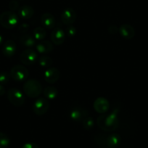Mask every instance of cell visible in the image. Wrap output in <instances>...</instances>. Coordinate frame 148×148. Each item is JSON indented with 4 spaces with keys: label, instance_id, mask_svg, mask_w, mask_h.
Instances as JSON below:
<instances>
[{
    "label": "cell",
    "instance_id": "6da1fadb",
    "mask_svg": "<svg viewBox=\"0 0 148 148\" xmlns=\"http://www.w3.org/2000/svg\"><path fill=\"white\" fill-rule=\"evenodd\" d=\"M97 123L99 129L105 132H113L119 126V120L117 111H113L110 114L100 115L97 119Z\"/></svg>",
    "mask_w": 148,
    "mask_h": 148
},
{
    "label": "cell",
    "instance_id": "7a4b0ae2",
    "mask_svg": "<svg viewBox=\"0 0 148 148\" xmlns=\"http://www.w3.org/2000/svg\"><path fill=\"white\" fill-rule=\"evenodd\" d=\"M23 92L28 97H37L42 92V84L36 79H29L24 84Z\"/></svg>",
    "mask_w": 148,
    "mask_h": 148
},
{
    "label": "cell",
    "instance_id": "3957f363",
    "mask_svg": "<svg viewBox=\"0 0 148 148\" xmlns=\"http://www.w3.org/2000/svg\"><path fill=\"white\" fill-rule=\"evenodd\" d=\"M18 23V16L12 11H5L0 15V23L7 29H12Z\"/></svg>",
    "mask_w": 148,
    "mask_h": 148
},
{
    "label": "cell",
    "instance_id": "277c9868",
    "mask_svg": "<svg viewBox=\"0 0 148 148\" xmlns=\"http://www.w3.org/2000/svg\"><path fill=\"white\" fill-rule=\"evenodd\" d=\"M28 73H29L28 70L25 66L17 65L11 68L10 76L16 82H23L26 80L28 76Z\"/></svg>",
    "mask_w": 148,
    "mask_h": 148
},
{
    "label": "cell",
    "instance_id": "5b68a950",
    "mask_svg": "<svg viewBox=\"0 0 148 148\" xmlns=\"http://www.w3.org/2000/svg\"><path fill=\"white\" fill-rule=\"evenodd\" d=\"M8 98L10 102L16 107H21L23 105L25 101L23 94L21 92V91L15 88H12L8 90Z\"/></svg>",
    "mask_w": 148,
    "mask_h": 148
},
{
    "label": "cell",
    "instance_id": "8992f818",
    "mask_svg": "<svg viewBox=\"0 0 148 148\" xmlns=\"http://www.w3.org/2000/svg\"><path fill=\"white\" fill-rule=\"evenodd\" d=\"M49 103L47 99L40 97L37 99L33 105V111L37 116H43L49 110Z\"/></svg>",
    "mask_w": 148,
    "mask_h": 148
},
{
    "label": "cell",
    "instance_id": "52a82bcc",
    "mask_svg": "<svg viewBox=\"0 0 148 148\" xmlns=\"http://www.w3.org/2000/svg\"><path fill=\"white\" fill-rule=\"evenodd\" d=\"M38 58L37 53L31 49L24 50L20 56V60L25 65H31L34 64Z\"/></svg>",
    "mask_w": 148,
    "mask_h": 148
},
{
    "label": "cell",
    "instance_id": "ba28073f",
    "mask_svg": "<svg viewBox=\"0 0 148 148\" xmlns=\"http://www.w3.org/2000/svg\"><path fill=\"white\" fill-rule=\"evenodd\" d=\"M76 20V13L73 9L68 8L62 11L61 14V21L66 25H71Z\"/></svg>",
    "mask_w": 148,
    "mask_h": 148
},
{
    "label": "cell",
    "instance_id": "9c48e42d",
    "mask_svg": "<svg viewBox=\"0 0 148 148\" xmlns=\"http://www.w3.org/2000/svg\"><path fill=\"white\" fill-rule=\"evenodd\" d=\"M51 41L55 45H61L65 39V34L60 27H56L51 34Z\"/></svg>",
    "mask_w": 148,
    "mask_h": 148
},
{
    "label": "cell",
    "instance_id": "30bf717a",
    "mask_svg": "<svg viewBox=\"0 0 148 148\" xmlns=\"http://www.w3.org/2000/svg\"><path fill=\"white\" fill-rule=\"evenodd\" d=\"M94 109L99 114H104L109 110V102L105 97H98L94 102Z\"/></svg>",
    "mask_w": 148,
    "mask_h": 148
},
{
    "label": "cell",
    "instance_id": "8fae6325",
    "mask_svg": "<svg viewBox=\"0 0 148 148\" xmlns=\"http://www.w3.org/2000/svg\"><path fill=\"white\" fill-rule=\"evenodd\" d=\"M60 76V73L56 68H49L45 72V79L48 84H55L59 80Z\"/></svg>",
    "mask_w": 148,
    "mask_h": 148
},
{
    "label": "cell",
    "instance_id": "7c38bea8",
    "mask_svg": "<svg viewBox=\"0 0 148 148\" xmlns=\"http://www.w3.org/2000/svg\"><path fill=\"white\" fill-rule=\"evenodd\" d=\"M41 23H42L44 28L49 30L54 29L55 28V25H56V21H55V17L51 13H48V12L42 15Z\"/></svg>",
    "mask_w": 148,
    "mask_h": 148
},
{
    "label": "cell",
    "instance_id": "4fadbf2b",
    "mask_svg": "<svg viewBox=\"0 0 148 148\" xmlns=\"http://www.w3.org/2000/svg\"><path fill=\"white\" fill-rule=\"evenodd\" d=\"M119 33L123 38L127 40L133 39L135 36V30L129 24H123L119 28Z\"/></svg>",
    "mask_w": 148,
    "mask_h": 148
},
{
    "label": "cell",
    "instance_id": "5bb4252c",
    "mask_svg": "<svg viewBox=\"0 0 148 148\" xmlns=\"http://www.w3.org/2000/svg\"><path fill=\"white\" fill-rule=\"evenodd\" d=\"M16 52V45L12 40H8L2 47V54L7 58H11Z\"/></svg>",
    "mask_w": 148,
    "mask_h": 148
},
{
    "label": "cell",
    "instance_id": "9a60e30c",
    "mask_svg": "<svg viewBox=\"0 0 148 148\" xmlns=\"http://www.w3.org/2000/svg\"><path fill=\"white\" fill-rule=\"evenodd\" d=\"M34 15V10L29 5H23L18 9V15L24 20L32 18Z\"/></svg>",
    "mask_w": 148,
    "mask_h": 148
},
{
    "label": "cell",
    "instance_id": "2e32d148",
    "mask_svg": "<svg viewBox=\"0 0 148 148\" xmlns=\"http://www.w3.org/2000/svg\"><path fill=\"white\" fill-rule=\"evenodd\" d=\"M36 49L39 53L47 54L52 52L54 49L53 44L47 40H43L36 45Z\"/></svg>",
    "mask_w": 148,
    "mask_h": 148
},
{
    "label": "cell",
    "instance_id": "e0dca14e",
    "mask_svg": "<svg viewBox=\"0 0 148 148\" xmlns=\"http://www.w3.org/2000/svg\"><path fill=\"white\" fill-rule=\"evenodd\" d=\"M121 138L118 134H111L107 137L106 145L108 148H116L120 145Z\"/></svg>",
    "mask_w": 148,
    "mask_h": 148
},
{
    "label": "cell",
    "instance_id": "ac0fdd59",
    "mask_svg": "<svg viewBox=\"0 0 148 148\" xmlns=\"http://www.w3.org/2000/svg\"><path fill=\"white\" fill-rule=\"evenodd\" d=\"M85 112L86 111L82 110V108H75L71 110V113H70V117L74 121H83V119L86 117Z\"/></svg>",
    "mask_w": 148,
    "mask_h": 148
},
{
    "label": "cell",
    "instance_id": "d6986e66",
    "mask_svg": "<svg viewBox=\"0 0 148 148\" xmlns=\"http://www.w3.org/2000/svg\"><path fill=\"white\" fill-rule=\"evenodd\" d=\"M36 39H34V36H31V35L27 34H23L20 38V42L21 45L26 47H32L35 45Z\"/></svg>",
    "mask_w": 148,
    "mask_h": 148
},
{
    "label": "cell",
    "instance_id": "ffe728a7",
    "mask_svg": "<svg viewBox=\"0 0 148 148\" xmlns=\"http://www.w3.org/2000/svg\"><path fill=\"white\" fill-rule=\"evenodd\" d=\"M44 95L46 98L49 99H54L57 97L58 95V91L54 86H47L43 91Z\"/></svg>",
    "mask_w": 148,
    "mask_h": 148
},
{
    "label": "cell",
    "instance_id": "44dd1931",
    "mask_svg": "<svg viewBox=\"0 0 148 148\" xmlns=\"http://www.w3.org/2000/svg\"><path fill=\"white\" fill-rule=\"evenodd\" d=\"M46 37V30L42 27H36L34 30V38L36 40L43 41Z\"/></svg>",
    "mask_w": 148,
    "mask_h": 148
},
{
    "label": "cell",
    "instance_id": "7402d4cb",
    "mask_svg": "<svg viewBox=\"0 0 148 148\" xmlns=\"http://www.w3.org/2000/svg\"><path fill=\"white\" fill-rule=\"evenodd\" d=\"M39 64L43 68H48V67L51 66L52 64V59L49 56H46V55H42L39 58Z\"/></svg>",
    "mask_w": 148,
    "mask_h": 148
},
{
    "label": "cell",
    "instance_id": "603a6c76",
    "mask_svg": "<svg viewBox=\"0 0 148 148\" xmlns=\"http://www.w3.org/2000/svg\"><path fill=\"white\" fill-rule=\"evenodd\" d=\"M10 144L9 136L5 133L0 132V148H8Z\"/></svg>",
    "mask_w": 148,
    "mask_h": 148
},
{
    "label": "cell",
    "instance_id": "cb8c5ba5",
    "mask_svg": "<svg viewBox=\"0 0 148 148\" xmlns=\"http://www.w3.org/2000/svg\"><path fill=\"white\" fill-rule=\"evenodd\" d=\"M82 124H83L84 128L86 130H90L91 129H92L94 126V120L92 117L90 116H86L84 119H83V121H82Z\"/></svg>",
    "mask_w": 148,
    "mask_h": 148
},
{
    "label": "cell",
    "instance_id": "d4e9b609",
    "mask_svg": "<svg viewBox=\"0 0 148 148\" xmlns=\"http://www.w3.org/2000/svg\"><path fill=\"white\" fill-rule=\"evenodd\" d=\"M10 74L7 72L0 73V84H5L8 83L10 80Z\"/></svg>",
    "mask_w": 148,
    "mask_h": 148
},
{
    "label": "cell",
    "instance_id": "484cf974",
    "mask_svg": "<svg viewBox=\"0 0 148 148\" xmlns=\"http://www.w3.org/2000/svg\"><path fill=\"white\" fill-rule=\"evenodd\" d=\"M9 8L10 11H12V12L18 10L19 9V3H18V2H17V0L11 1L9 3Z\"/></svg>",
    "mask_w": 148,
    "mask_h": 148
},
{
    "label": "cell",
    "instance_id": "4316f807",
    "mask_svg": "<svg viewBox=\"0 0 148 148\" xmlns=\"http://www.w3.org/2000/svg\"><path fill=\"white\" fill-rule=\"evenodd\" d=\"M67 34H68V36L73 37L76 35V29L74 26H72V25H68V27L66 29Z\"/></svg>",
    "mask_w": 148,
    "mask_h": 148
},
{
    "label": "cell",
    "instance_id": "83f0119b",
    "mask_svg": "<svg viewBox=\"0 0 148 148\" xmlns=\"http://www.w3.org/2000/svg\"><path fill=\"white\" fill-rule=\"evenodd\" d=\"M28 28H29V25L26 23H23L20 25L19 28H18V31L21 33H22V34H25V33L28 31Z\"/></svg>",
    "mask_w": 148,
    "mask_h": 148
},
{
    "label": "cell",
    "instance_id": "f1b7e54d",
    "mask_svg": "<svg viewBox=\"0 0 148 148\" xmlns=\"http://www.w3.org/2000/svg\"><path fill=\"white\" fill-rule=\"evenodd\" d=\"M21 148H39L38 145L34 142H27V143L24 144Z\"/></svg>",
    "mask_w": 148,
    "mask_h": 148
},
{
    "label": "cell",
    "instance_id": "f546056e",
    "mask_svg": "<svg viewBox=\"0 0 148 148\" xmlns=\"http://www.w3.org/2000/svg\"><path fill=\"white\" fill-rule=\"evenodd\" d=\"M108 31L111 34H116L119 31V28L116 25H111L108 28Z\"/></svg>",
    "mask_w": 148,
    "mask_h": 148
},
{
    "label": "cell",
    "instance_id": "4dcf8cb0",
    "mask_svg": "<svg viewBox=\"0 0 148 148\" xmlns=\"http://www.w3.org/2000/svg\"><path fill=\"white\" fill-rule=\"evenodd\" d=\"M5 92H6V90H5V87L2 84H0V96L5 95Z\"/></svg>",
    "mask_w": 148,
    "mask_h": 148
},
{
    "label": "cell",
    "instance_id": "1f68e13d",
    "mask_svg": "<svg viewBox=\"0 0 148 148\" xmlns=\"http://www.w3.org/2000/svg\"><path fill=\"white\" fill-rule=\"evenodd\" d=\"M3 36H2L1 34H0V45H2V43H3Z\"/></svg>",
    "mask_w": 148,
    "mask_h": 148
},
{
    "label": "cell",
    "instance_id": "d6a6232c",
    "mask_svg": "<svg viewBox=\"0 0 148 148\" xmlns=\"http://www.w3.org/2000/svg\"><path fill=\"white\" fill-rule=\"evenodd\" d=\"M102 148H108V147H102Z\"/></svg>",
    "mask_w": 148,
    "mask_h": 148
},
{
    "label": "cell",
    "instance_id": "836d02e7",
    "mask_svg": "<svg viewBox=\"0 0 148 148\" xmlns=\"http://www.w3.org/2000/svg\"><path fill=\"white\" fill-rule=\"evenodd\" d=\"M18 1H21V0H18Z\"/></svg>",
    "mask_w": 148,
    "mask_h": 148
}]
</instances>
